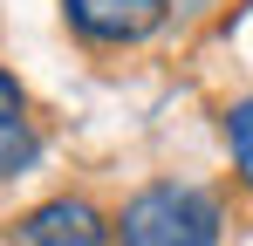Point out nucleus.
Segmentation results:
<instances>
[{"mask_svg": "<svg viewBox=\"0 0 253 246\" xmlns=\"http://www.w3.org/2000/svg\"><path fill=\"white\" fill-rule=\"evenodd\" d=\"M117 219V246H219L226 240V205L206 185L185 178H151L144 192H130Z\"/></svg>", "mask_w": 253, "mask_h": 246, "instance_id": "f257e3e1", "label": "nucleus"}, {"mask_svg": "<svg viewBox=\"0 0 253 246\" xmlns=\"http://www.w3.org/2000/svg\"><path fill=\"white\" fill-rule=\"evenodd\" d=\"M14 240L21 246H110L117 240V219L96 199H83V192H55V199L28 205L14 219Z\"/></svg>", "mask_w": 253, "mask_h": 246, "instance_id": "f03ea898", "label": "nucleus"}, {"mask_svg": "<svg viewBox=\"0 0 253 246\" xmlns=\"http://www.w3.org/2000/svg\"><path fill=\"white\" fill-rule=\"evenodd\" d=\"M171 0H62V21L69 35L89 48H137L165 28Z\"/></svg>", "mask_w": 253, "mask_h": 246, "instance_id": "7ed1b4c3", "label": "nucleus"}, {"mask_svg": "<svg viewBox=\"0 0 253 246\" xmlns=\"http://www.w3.org/2000/svg\"><path fill=\"white\" fill-rule=\"evenodd\" d=\"M219 137H226L233 178L253 192V96H240V103H226V110H219Z\"/></svg>", "mask_w": 253, "mask_h": 246, "instance_id": "20e7f679", "label": "nucleus"}, {"mask_svg": "<svg viewBox=\"0 0 253 246\" xmlns=\"http://www.w3.org/2000/svg\"><path fill=\"white\" fill-rule=\"evenodd\" d=\"M35 158H42L35 123H28V117H0V185H7V178H21Z\"/></svg>", "mask_w": 253, "mask_h": 246, "instance_id": "39448f33", "label": "nucleus"}, {"mask_svg": "<svg viewBox=\"0 0 253 246\" xmlns=\"http://www.w3.org/2000/svg\"><path fill=\"white\" fill-rule=\"evenodd\" d=\"M0 117H28V89L0 69Z\"/></svg>", "mask_w": 253, "mask_h": 246, "instance_id": "423d86ee", "label": "nucleus"}]
</instances>
